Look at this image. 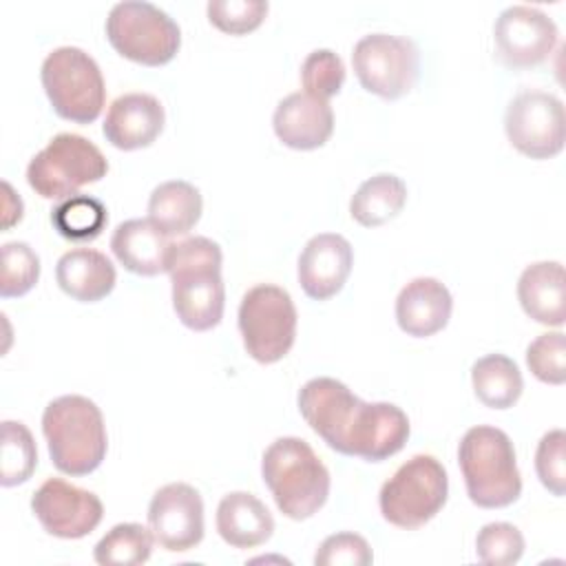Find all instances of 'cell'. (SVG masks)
<instances>
[{
    "label": "cell",
    "instance_id": "1",
    "mask_svg": "<svg viewBox=\"0 0 566 566\" xmlns=\"http://www.w3.org/2000/svg\"><path fill=\"white\" fill-rule=\"evenodd\" d=\"M221 263V248L208 237H188L172 243L168 252L166 272L172 285V307L177 318L192 332H208L223 318Z\"/></svg>",
    "mask_w": 566,
    "mask_h": 566
},
{
    "label": "cell",
    "instance_id": "2",
    "mask_svg": "<svg viewBox=\"0 0 566 566\" xmlns=\"http://www.w3.org/2000/svg\"><path fill=\"white\" fill-rule=\"evenodd\" d=\"M42 433L51 462L66 475H88L106 458L104 416L86 396L69 394L51 400L42 413Z\"/></svg>",
    "mask_w": 566,
    "mask_h": 566
},
{
    "label": "cell",
    "instance_id": "3",
    "mask_svg": "<svg viewBox=\"0 0 566 566\" xmlns=\"http://www.w3.org/2000/svg\"><path fill=\"white\" fill-rule=\"evenodd\" d=\"M261 475L290 520H307L327 502L329 471L303 438H276L263 453Z\"/></svg>",
    "mask_w": 566,
    "mask_h": 566
},
{
    "label": "cell",
    "instance_id": "4",
    "mask_svg": "<svg viewBox=\"0 0 566 566\" xmlns=\"http://www.w3.org/2000/svg\"><path fill=\"white\" fill-rule=\"evenodd\" d=\"M467 495L480 509H504L522 493V475L511 438L491 424L471 427L458 447Z\"/></svg>",
    "mask_w": 566,
    "mask_h": 566
},
{
    "label": "cell",
    "instance_id": "5",
    "mask_svg": "<svg viewBox=\"0 0 566 566\" xmlns=\"http://www.w3.org/2000/svg\"><path fill=\"white\" fill-rule=\"evenodd\" d=\"M40 80L53 111L73 124H91L106 99L97 62L77 46L53 49L40 69Z\"/></svg>",
    "mask_w": 566,
    "mask_h": 566
},
{
    "label": "cell",
    "instance_id": "6",
    "mask_svg": "<svg viewBox=\"0 0 566 566\" xmlns=\"http://www.w3.org/2000/svg\"><path fill=\"white\" fill-rule=\"evenodd\" d=\"M449 495L444 467L427 453L407 460L380 489L382 517L398 528H420L433 520Z\"/></svg>",
    "mask_w": 566,
    "mask_h": 566
},
{
    "label": "cell",
    "instance_id": "7",
    "mask_svg": "<svg viewBox=\"0 0 566 566\" xmlns=\"http://www.w3.org/2000/svg\"><path fill=\"white\" fill-rule=\"evenodd\" d=\"M106 170L108 161L91 139L60 133L29 161L27 181L42 199L64 201L82 186L106 177Z\"/></svg>",
    "mask_w": 566,
    "mask_h": 566
},
{
    "label": "cell",
    "instance_id": "8",
    "mask_svg": "<svg viewBox=\"0 0 566 566\" xmlns=\"http://www.w3.org/2000/svg\"><path fill=\"white\" fill-rule=\"evenodd\" d=\"M106 38L119 55L144 66L168 64L181 44L177 22L144 0L113 4L106 18Z\"/></svg>",
    "mask_w": 566,
    "mask_h": 566
},
{
    "label": "cell",
    "instance_id": "9",
    "mask_svg": "<svg viewBox=\"0 0 566 566\" xmlns=\"http://www.w3.org/2000/svg\"><path fill=\"white\" fill-rule=\"evenodd\" d=\"M239 332L245 352L256 363L281 360L296 336V307L287 290L272 283L250 287L239 305Z\"/></svg>",
    "mask_w": 566,
    "mask_h": 566
},
{
    "label": "cell",
    "instance_id": "10",
    "mask_svg": "<svg viewBox=\"0 0 566 566\" xmlns=\"http://www.w3.org/2000/svg\"><path fill=\"white\" fill-rule=\"evenodd\" d=\"M352 66L365 91L382 99H398L418 80L420 53L409 38L369 33L354 44Z\"/></svg>",
    "mask_w": 566,
    "mask_h": 566
},
{
    "label": "cell",
    "instance_id": "11",
    "mask_svg": "<svg viewBox=\"0 0 566 566\" xmlns=\"http://www.w3.org/2000/svg\"><path fill=\"white\" fill-rule=\"evenodd\" d=\"M365 400L354 396L336 378L318 376L307 380L298 391V411L329 449L352 455V442L363 420Z\"/></svg>",
    "mask_w": 566,
    "mask_h": 566
},
{
    "label": "cell",
    "instance_id": "12",
    "mask_svg": "<svg viewBox=\"0 0 566 566\" xmlns=\"http://www.w3.org/2000/svg\"><path fill=\"white\" fill-rule=\"evenodd\" d=\"M564 104L546 91L517 93L504 115V130L515 150L531 159H551L564 148Z\"/></svg>",
    "mask_w": 566,
    "mask_h": 566
},
{
    "label": "cell",
    "instance_id": "13",
    "mask_svg": "<svg viewBox=\"0 0 566 566\" xmlns=\"http://www.w3.org/2000/svg\"><path fill=\"white\" fill-rule=\"evenodd\" d=\"M31 511L49 535L80 539L104 517L102 500L62 478L44 480L31 497Z\"/></svg>",
    "mask_w": 566,
    "mask_h": 566
},
{
    "label": "cell",
    "instance_id": "14",
    "mask_svg": "<svg viewBox=\"0 0 566 566\" xmlns=\"http://www.w3.org/2000/svg\"><path fill=\"white\" fill-rule=\"evenodd\" d=\"M497 57L509 69L542 64L557 44V24L542 9L513 4L504 9L493 27Z\"/></svg>",
    "mask_w": 566,
    "mask_h": 566
},
{
    "label": "cell",
    "instance_id": "15",
    "mask_svg": "<svg viewBox=\"0 0 566 566\" xmlns=\"http://www.w3.org/2000/svg\"><path fill=\"white\" fill-rule=\"evenodd\" d=\"M148 528L170 553H186L203 539V500L186 482H170L155 491L148 504Z\"/></svg>",
    "mask_w": 566,
    "mask_h": 566
},
{
    "label": "cell",
    "instance_id": "16",
    "mask_svg": "<svg viewBox=\"0 0 566 566\" xmlns=\"http://www.w3.org/2000/svg\"><path fill=\"white\" fill-rule=\"evenodd\" d=\"M354 265V250L343 234H314L298 256V283L314 301L336 296Z\"/></svg>",
    "mask_w": 566,
    "mask_h": 566
},
{
    "label": "cell",
    "instance_id": "17",
    "mask_svg": "<svg viewBox=\"0 0 566 566\" xmlns=\"http://www.w3.org/2000/svg\"><path fill=\"white\" fill-rule=\"evenodd\" d=\"M164 122L166 113L155 95L126 93L108 106L102 133L111 146L119 150H137L150 146L159 137Z\"/></svg>",
    "mask_w": 566,
    "mask_h": 566
},
{
    "label": "cell",
    "instance_id": "18",
    "mask_svg": "<svg viewBox=\"0 0 566 566\" xmlns=\"http://www.w3.org/2000/svg\"><path fill=\"white\" fill-rule=\"evenodd\" d=\"M272 128L287 148L314 150L332 137L334 113L329 102L298 91L276 104Z\"/></svg>",
    "mask_w": 566,
    "mask_h": 566
},
{
    "label": "cell",
    "instance_id": "19",
    "mask_svg": "<svg viewBox=\"0 0 566 566\" xmlns=\"http://www.w3.org/2000/svg\"><path fill=\"white\" fill-rule=\"evenodd\" d=\"M453 298L444 283L431 276L409 281L396 298L398 327L413 338H427L447 327Z\"/></svg>",
    "mask_w": 566,
    "mask_h": 566
},
{
    "label": "cell",
    "instance_id": "20",
    "mask_svg": "<svg viewBox=\"0 0 566 566\" xmlns=\"http://www.w3.org/2000/svg\"><path fill=\"white\" fill-rule=\"evenodd\" d=\"M150 219H128L119 223L111 237L115 259L133 274L155 276L166 272L172 243Z\"/></svg>",
    "mask_w": 566,
    "mask_h": 566
},
{
    "label": "cell",
    "instance_id": "21",
    "mask_svg": "<svg viewBox=\"0 0 566 566\" xmlns=\"http://www.w3.org/2000/svg\"><path fill=\"white\" fill-rule=\"evenodd\" d=\"M522 310L542 325L562 327L566 321V279L559 261H537L517 281Z\"/></svg>",
    "mask_w": 566,
    "mask_h": 566
},
{
    "label": "cell",
    "instance_id": "22",
    "mask_svg": "<svg viewBox=\"0 0 566 566\" xmlns=\"http://www.w3.org/2000/svg\"><path fill=\"white\" fill-rule=\"evenodd\" d=\"M115 265L93 248L64 252L55 265V281L64 294L80 303H97L115 287Z\"/></svg>",
    "mask_w": 566,
    "mask_h": 566
},
{
    "label": "cell",
    "instance_id": "23",
    "mask_svg": "<svg viewBox=\"0 0 566 566\" xmlns=\"http://www.w3.org/2000/svg\"><path fill=\"white\" fill-rule=\"evenodd\" d=\"M217 533L232 548H254L274 533V517L252 493L232 491L217 506Z\"/></svg>",
    "mask_w": 566,
    "mask_h": 566
},
{
    "label": "cell",
    "instance_id": "24",
    "mask_svg": "<svg viewBox=\"0 0 566 566\" xmlns=\"http://www.w3.org/2000/svg\"><path fill=\"white\" fill-rule=\"evenodd\" d=\"M201 192L184 181L170 179L159 184L148 199V219L168 237L188 234L201 217Z\"/></svg>",
    "mask_w": 566,
    "mask_h": 566
},
{
    "label": "cell",
    "instance_id": "25",
    "mask_svg": "<svg viewBox=\"0 0 566 566\" xmlns=\"http://www.w3.org/2000/svg\"><path fill=\"white\" fill-rule=\"evenodd\" d=\"M471 385L478 400L491 409H509L524 389L522 371L513 358L504 354H486L471 367Z\"/></svg>",
    "mask_w": 566,
    "mask_h": 566
},
{
    "label": "cell",
    "instance_id": "26",
    "mask_svg": "<svg viewBox=\"0 0 566 566\" xmlns=\"http://www.w3.org/2000/svg\"><path fill=\"white\" fill-rule=\"evenodd\" d=\"M407 201V186L391 172H378L363 181L352 195L349 214L365 228H376L394 219Z\"/></svg>",
    "mask_w": 566,
    "mask_h": 566
},
{
    "label": "cell",
    "instance_id": "27",
    "mask_svg": "<svg viewBox=\"0 0 566 566\" xmlns=\"http://www.w3.org/2000/svg\"><path fill=\"white\" fill-rule=\"evenodd\" d=\"M153 533L150 528L124 522L115 524L93 548V557L102 566H137L148 562L153 553Z\"/></svg>",
    "mask_w": 566,
    "mask_h": 566
},
{
    "label": "cell",
    "instance_id": "28",
    "mask_svg": "<svg viewBox=\"0 0 566 566\" xmlns=\"http://www.w3.org/2000/svg\"><path fill=\"white\" fill-rule=\"evenodd\" d=\"M53 228L69 241H91L104 230L108 214L106 206L88 195H73L51 212Z\"/></svg>",
    "mask_w": 566,
    "mask_h": 566
},
{
    "label": "cell",
    "instance_id": "29",
    "mask_svg": "<svg viewBox=\"0 0 566 566\" xmlns=\"http://www.w3.org/2000/svg\"><path fill=\"white\" fill-rule=\"evenodd\" d=\"M38 467V449L31 431L15 420L2 422L0 442V484L15 486L27 482Z\"/></svg>",
    "mask_w": 566,
    "mask_h": 566
},
{
    "label": "cell",
    "instance_id": "30",
    "mask_svg": "<svg viewBox=\"0 0 566 566\" xmlns=\"http://www.w3.org/2000/svg\"><path fill=\"white\" fill-rule=\"evenodd\" d=\"M2 274H0V296L15 298L24 296L40 279V259L33 248L24 241H9L0 250Z\"/></svg>",
    "mask_w": 566,
    "mask_h": 566
},
{
    "label": "cell",
    "instance_id": "31",
    "mask_svg": "<svg viewBox=\"0 0 566 566\" xmlns=\"http://www.w3.org/2000/svg\"><path fill=\"white\" fill-rule=\"evenodd\" d=\"M524 553V537L517 526L509 522H491L478 531L475 555L489 566L517 564Z\"/></svg>",
    "mask_w": 566,
    "mask_h": 566
},
{
    "label": "cell",
    "instance_id": "32",
    "mask_svg": "<svg viewBox=\"0 0 566 566\" xmlns=\"http://www.w3.org/2000/svg\"><path fill=\"white\" fill-rule=\"evenodd\" d=\"M301 82L305 93L327 102L332 95H336L343 88V82H345L343 60L329 49L312 51L303 60Z\"/></svg>",
    "mask_w": 566,
    "mask_h": 566
},
{
    "label": "cell",
    "instance_id": "33",
    "mask_svg": "<svg viewBox=\"0 0 566 566\" xmlns=\"http://www.w3.org/2000/svg\"><path fill=\"white\" fill-rule=\"evenodd\" d=\"M208 20L228 35H243L261 27L268 15V2L263 0H210Z\"/></svg>",
    "mask_w": 566,
    "mask_h": 566
},
{
    "label": "cell",
    "instance_id": "34",
    "mask_svg": "<svg viewBox=\"0 0 566 566\" xmlns=\"http://www.w3.org/2000/svg\"><path fill=\"white\" fill-rule=\"evenodd\" d=\"M526 365L533 376L546 385L566 380V340L562 332L539 334L526 349Z\"/></svg>",
    "mask_w": 566,
    "mask_h": 566
},
{
    "label": "cell",
    "instance_id": "35",
    "mask_svg": "<svg viewBox=\"0 0 566 566\" xmlns=\"http://www.w3.org/2000/svg\"><path fill=\"white\" fill-rule=\"evenodd\" d=\"M535 471L539 482L557 497L566 493V433L553 429L542 436L535 451Z\"/></svg>",
    "mask_w": 566,
    "mask_h": 566
},
{
    "label": "cell",
    "instance_id": "36",
    "mask_svg": "<svg viewBox=\"0 0 566 566\" xmlns=\"http://www.w3.org/2000/svg\"><path fill=\"white\" fill-rule=\"evenodd\" d=\"M374 562L367 539L358 533H334L325 537L314 555L316 566H367Z\"/></svg>",
    "mask_w": 566,
    "mask_h": 566
},
{
    "label": "cell",
    "instance_id": "37",
    "mask_svg": "<svg viewBox=\"0 0 566 566\" xmlns=\"http://www.w3.org/2000/svg\"><path fill=\"white\" fill-rule=\"evenodd\" d=\"M2 190H4V219H2V228L9 230L13 223H18L22 219V199L13 192L9 181H2Z\"/></svg>",
    "mask_w": 566,
    "mask_h": 566
}]
</instances>
